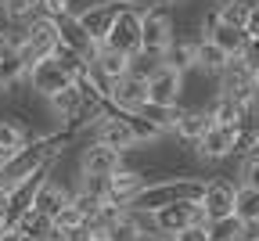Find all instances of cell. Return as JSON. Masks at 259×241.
I'll use <instances>...</instances> for the list:
<instances>
[{
  "mask_svg": "<svg viewBox=\"0 0 259 241\" xmlns=\"http://www.w3.org/2000/svg\"><path fill=\"white\" fill-rule=\"evenodd\" d=\"M25 76H29V83H32V90L36 94H44L47 101L54 97V94H61V90H69V87H76L69 76L58 68V61L54 58H47V61H36L32 68H25Z\"/></svg>",
  "mask_w": 259,
  "mask_h": 241,
  "instance_id": "14",
  "label": "cell"
},
{
  "mask_svg": "<svg viewBox=\"0 0 259 241\" xmlns=\"http://www.w3.org/2000/svg\"><path fill=\"white\" fill-rule=\"evenodd\" d=\"M241 61H245V68L255 76L259 72V40H248L245 44V51H241Z\"/></svg>",
  "mask_w": 259,
  "mask_h": 241,
  "instance_id": "29",
  "label": "cell"
},
{
  "mask_svg": "<svg viewBox=\"0 0 259 241\" xmlns=\"http://www.w3.org/2000/svg\"><path fill=\"white\" fill-rule=\"evenodd\" d=\"M166 4H180V0H162V8H166Z\"/></svg>",
  "mask_w": 259,
  "mask_h": 241,
  "instance_id": "37",
  "label": "cell"
},
{
  "mask_svg": "<svg viewBox=\"0 0 259 241\" xmlns=\"http://www.w3.org/2000/svg\"><path fill=\"white\" fill-rule=\"evenodd\" d=\"M61 144H65V133H51V137H36V141H29L18 155H11L4 166H0V187L11 191L22 180H29L40 166L54 162V155L61 151Z\"/></svg>",
  "mask_w": 259,
  "mask_h": 241,
  "instance_id": "1",
  "label": "cell"
},
{
  "mask_svg": "<svg viewBox=\"0 0 259 241\" xmlns=\"http://www.w3.org/2000/svg\"><path fill=\"white\" fill-rule=\"evenodd\" d=\"M227 58L220 47H212L209 40H194V68H205V72H212V76H220L223 68H227Z\"/></svg>",
  "mask_w": 259,
  "mask_h": 241,
  "instance_id": "21",
  "label": "cell"
},
{
  "mask_svg": "<svg viewBox=\"0 0 259 241\" xmlns=\"http://www.w3.org/2000/svg\"><path fill=\"white\" fill-rule=\"evenodd\" d=\"M69 198H72V191H65L54 177H47L40 187H36V194H32V213H40V216H47V220H54L65 205H69Z\"/></svg>",
  "mask_w": 259,
  "mask_h": 241,
  "instance_id": "18",
  "label": "cell"
},
{
  "mask_svg": "<svg viewBox=\"0 0 259 241\" xmlns=\"http://www.w3.org/2000/svg\"><path fill=\"white\" fill-rule=\"evenodd\" d=\"M220 94L223 97H231V101H238L241 108H248L252 101H255V83H252V72L245 68V61L241 58H231L227 61V68L220 72Z\"/></svg>",
  "mask_w": 259,
  "mask_h": 241,
  "instance_id": "11",
  "label": "cell"
},
{
  "mask_svg": "<svg viewBox=\"0 0 259 241\" xmlns=\"http://www.w3.org/2000/svg\"><path fill=\"white\" fill-rule=\"evenodd\" d=\"M44 241H47V237H44Z\"/></svg>",
  "mask_w": 259,
  "mask_h": 241,
  "instance_id": "42",
  "label": "cell"
},
{
  "mask_svg": "<svg viewBox=\"0 0 259 241\" xmlns=\"http://www.w3.org/2000/svg\"><path fill=\"white\" fill-rule=\"evenodd\" d=\"M144 108V76L130 72L122 79H115L105 94V112H119V115H134Z\"/></svg>",
  "mask_w": 259,
  "mask_h": 241,
  "instance_id": "8",
  "label": "cell"
},
{
  "mask_svg": "<svg viewBox=\"0 0 259 241\" xmlns=\"http://www.w3.org/2000/svg\"><path fill=\"white\" fill-rule=\"evenodd\" d=\"M4 209H8V191L0 187V216H4Z\"/></svg>",
  "mask_w": 259,
  "mask_h": 241,
  "instance_id": "33",
  "label": "cell"
},
{
  "mask_svg": "<svg viewBox=\"0 0 259 241\" xmlns=\"http://www.w3.org/2000/svg\"><path fill=\"white\" fill-rule=\"evenodd\" d=\"M122 8H141V4H148V0H119Z\"/></svg>",
  "mask_w": 259,
  "mask_h": 241,
  "instance_id": "34",
  "label": "cell"
},
{
  "mask_svg": "<svg viewBox=\"0 0 259 241\" xmlns=\"http://www.w3.org/2000/svg\"><path fill=\"white\" fill-rule=\"evenodd\" d=\"M245 241H259V237H245Z\"/></svg>",
  "mask_w": 259,
  "mask_h": 241,
  "instance_id": "39",
  "label": "cell"
},
{
  "mask_svg": "<svg viewBox=\"0 0 259 241\" xmlns=\"http://www.w3.org/2000/svg\"><path fill=\"white\" fill-rule=\"evenodd\" d=\"M105 187H108V202L122 209V205H130L148 187V177L141 173V169H115L112 177H105Z\"/></svg>",
  "mask_w": 259,
  "mask_h": 241,
  "instance_id": "15",
  "label": "cell"
},
{
  "mask_svg": "<svg viewBox=\"0 0 259 241\" xmlns=\"http://www.w3.org/2000/svg\"><path fill=\"white\" fill-rule=\"evenodd\" d=\"M194 148H198V158L220 162V158H227V155L241 151V126H209Z\"/></svg>",
  "mask_w": 259,
  "mask_h": 241,
  "instance_id": "9",
  "label": "cell"
},
{
  "mask_svg": "<svg viewBox=\"0 0 259 241\" xmlns=\"http://www.w3.org/2000/svg\"><path fill=\"white\" fill-rule=\"evenodd\" d=\"M122 169V151H112L105 144H87L79 155V173L83 177H112Z\"/></svg>",
  "mask_w": 259,
  "mask_h": 241,
  "instance_id": "16",
  "label": "cell"
},
{
  "mask_svg": "<svg viewBox=\"0 0 259 241\" xmlns=\"http://www.w3.org/2000/svg\"><path fill=\"white\" fill-rule=\"evenodd\" d=\"M212 123H209V112L205 108H187V112H177V119H173V133L177 137H184V141H191V144H198L202 141V133L209 130Z\"/></svg>",
  "mask_w": 259,
  "mask_h": 241,
  "instance_id": "19",
  "label": "cell"
},
{
  "mask_svg": "<svg viewBox=\"0 0 259 241\" xmlns=\"http://www.w3.org/2000/svg\"><path fill=\"white\" fill-rule=\"evenodd\" d=\"M162 61H166L169 68H177V72L184 76L187 68H194V40H187V44H177V40H173V47L162 54Z\"/></svg>",
  "mask_w": 259,
  "mask_h": 241,
  "instance_id": "24",
  "label": "cell"
},
{
  "mask_svg": "<svg viewBox=\"0 0 259 241\" xmlns=\"http://www.w3.org/2000/svg\"><path fill=\"white\" fill-rule=\"evenodd\" d=\"M184 94V76L166 61H155L151 72L144 76V105L151 108H177V101Z\"/></svg>",
  "mask_w": 259,
  "mask_h": 241,
  "instance_id": "5",
  "label": "cell"
},
{
  "mask_svg": "<svg viewBox=\"0 0 259 241\" xmlns=\"http://www.w3.org/2000/svg\"><path fill=\"white\" fill-rule=\"evenodd\" d=\"M151 223H155L158 234L180 237L184 230L205 227V216H202V205H198V202H177V205H166V209L151 213Z\"/></svg>",
  "mask_w": 259,
  "mask_h": 241,
  "instance_id": "7",
  "label": "cell"
},
{
  "mask_svg": "<svg viewBox=\"0 0 259 241\" xmlns=\"http://www.w3.org/2000/svg\"><path fill=\"white\" fill-rule=\"evenodd\" d=\"M0 234H4V223H0Z\"/></svg>",
  "mask_w": 259,
  "mask_h": 241,
  "instance_id": "40",
  "label": "cell"
},
{
  "mask_svg": "<svg viewBox=\"0 0 259 241\" xmlns=\"http://www.w3.org/2000/svg\"><path fill=\"white\" fill-rule=\"evenodd\" d=\"M202 29H205V36H202V40H209L212 47H220L227 58H241V51H245V44H248V36H245L241 29H227V25H216V18H212V15H205Z\"/></svg>",
  "mask_w": 259,
  "mask_h": 241,
  "instance_id": "17",
  "label": "cell"
},
{
  "mask_svg": "<svg viewBox=\"0 0 259 241\" xmlns=\"http://www.w3.org/2000/svg\"><path fill=\"white\" fill-rule=\"evenodd\" d=\"M252 83H255V97H259V72H255V76H252Z\"/></svg>",
  "mask_w": 259,
  "mask_h": 241,
  "instance_id": "35",
  "label": "cell"
},
{
  "mask_svg": "<svg viewBox=\"0 0 259 241\" xmlns=\"http://www.w3.org/2000/svg\"><path fill=\"white\" fill-rule=\"evenodd\" d=\"M177 40V32H173V18H169V8H144L141 11V54H155L162 58Z\"/></svg>",
  "mask_w": 259,
  "mask_h": 241,
  "instance_id": "4",
  "label": "cell"
},
{
  "mask_svg": "<svg viewBox=\"0 0 259 241\" xmlns=\"http://www.w3.org/2000/svg\"><path fill=\"white\" fill-rule=\"evenodd\" d=\"M216 25H227V29H245V18H248V4H241V0H227V4H220L212 11Z\"/></svg>",
  "mask_w": 259,
  "mask_h": 241,
  "instance_id": "23",
  "label": "cell"
},
{
  "mask_svg": "<svg viewBox=\"0 0 259 241\" xmlns=\"http://www.w3.org/2000/svg\"><path fill=\"white\" fill-rule=\"evenodd\" d=\"M22 72H25V68H22L15 47H11V44H0V87H4V83H15Z\"/></svg>",
  "mask_w": 259,
  "mask_h": 241,
  "instance_id": "25",
  "label": "cell"
},
{
  "mask_svg": "<svg viewBox=\"0 0 259 241\" xmlns=\"http://www.w3.org/2000/svg\"><path fill=\"white\" fill-rule=\"evenodd\" d=\"M162 241H177V237H162Z\"/></svg>",
  "mask_w": 259,
  "mask_h": 241,
  "instance_id": "38",
  "label": "cell"
},
{
  "mask_svg": "<svg viewBox=\"0 0 259 241\" xmlns=\"http://www.w3.org/2000/svg\"><path fill=\"white\" fill-rule=\"evenodd\" d=\"M255 4H259V0H255Z\"/></svg>",
  "mask_w": 259,
  "mask_h": 241,
  "instance_id": "41",
  "label": "cell"
},
{
  "mask_svg": "<svg viewBox=\"0 0 259 241\" xmlns=\"http://www.w3.org/2000/svg\"><path fill=\"white\" fill-rule=\"evenodd\" d=\"M241 184L238 187H248V191H259V151H248L245 162H241Z\"/></svg>",
  "mask_w": 259,
  "mask_h": 241,
  "instance_id": "28",
  "label": "cell"
},
{
  "mask_svg": "<svg viewBox=\"0 0 259 241\" xmlns=\"http://www.w3.org/2000/svg\"><path fill=\"white\" fill-rule=\"evenodd\" d=\"M245 36L248 40H259V4H248V18H245Z\"/></svg>",
  "mask_w": 259,
  "mask_h": 241,
  "instance_id": "30",
  "label": "cell"
},
{
  "mask_svg": "<svg viewBox=\"0 0 259 241\" xmlns=\"http://www.w3.org/2000/svg\"><path fill=\"white\" fill-rule=\"evenodd\" d=\"M122 119H126V126H130V130H134V137H137V144L158 141V137L166 133L162 126H155V123H151V119H144V115H122Z\"/></svg>",
  "mask_w": 259,
  "mask_h": 241,
  "instance_id": "26",
  "label": "cell"
},
{
  "mask_svg": "<svg viewBox=\"0 0 259 241\" xmlns=\"http://www.w3.org/2000/svg\"><path fill=\"white\" fill-rule=\"evenodd\" d=\"M177 241H205V230H202V227H194V230H184Z\"/></svg>",
  "mask_w": 259,
  "mask_h": 241,
  "instance_id": "31",
  "label": "cell"
},
{
  "mask_svg": "<svg viewBox=\"0 0 259 241\" xmlns=\"http://www.w3.org/2000/svg\"><path fill=\"white\" fill-rule=\"evenodd\" d=\"M198 205H202L205 223L227 220V216L234 213V184H231V180H223V177L202 184V198H198Z\"/></svg>",
  "mask_w": 259,
  "mask_h": 241,
  "instance_id": "10",
  "label": "cell"
},
{
  "mask_svg": "<svg viewBox=\"0 0 259 241\" xmlns=\"http://www.w3.org/2000/svg\"><path fill=\"white\" fill-rule=\"evenodd\" d=\"M202 198V184L198 180H162V184H148L134 202H130V213H158L166 205H177V202H198Z\"/></svg>",
  "mask_w": 259,
  "mask_h": 241,
  "instance_id": "2",
  "label": "cell"
},
{
  "mask_svg": "<svg viewBox=\"0 0 259 241\" xmlns=\"http://www.w3.org/2000/svg\"><path fill=\"white\" fill-rule=\"evenodd\" d=\"M94 144H105L112 151H130V148H137V137L119 112H105L94 126Z\"/></svg>",
  "mask_w": 259,
  "mask_h": 241,
  "instance_id": "12",
  "label": "cell"
},
{
  "mask_svg": "<svg viewBox=\"0 0 259 241\" xmlns=\"http://www.w3.org/2000/svg\"><path fill=\"white\" fill-rule=\"evenodd\" d=\"M252 151H259V133H255V144H252Z\"/></svg>",
  "mask_w": 259,
  "mask_h": 241,
  "instance_id": "36",
  "label": "cell"
},
{
  "mask_svg": "<svg viewBox=\"0 0 259 241\" xmlns=\"http://www.w3.org/2000/svg\"><path fill=\"white\" fill-rule=\"evenodd\" d=\"M119 11H122L119 0H108V4H94L90 11L76 15V22H79L83 36H87L94 47H105V36H108V29H112V22H115Z\"/></svg>",
  "mask_w": 259,
  "mask_h": 241,
  "instance_id": "13",
  "label": "cell"
},
{
  "mask_svg": "<svg viewBox=\"0 0 259 241\" xmlns=\"http://www.w3.org/2000/svg\"><path fill=\"white\" fill-rule=\"evenodd\" d=\"M105 47L115 51V54H126V58H141V11L137 8H122L105 36Z\"/></svg>",
  "mask_w": 259,
  "mask_h": 241,
  "instance_id": "6",
  "label": "cell"
},
{
  "mask_svg": "<svg viewBox=\"0 0 259 241\" xmlns=\"http://www.w3.org/2000/svg\"><path fill=\"white\" fill-rule=\"evenodd\" d=\"M205 241H245L248 237V227L238 223L234 216H227V220H216V223H205Z\"/></svg>",
  "mask_w": 259,
  "mask_h": 241,
  "instance_id": "22",
  "label": "cell"
},
{
  "mask_svg": "<svg viewBox=\"0 0 259 241\" xmlns=\"http://www.w3.org/2000/svg\"><path fill=\"white\" fill-rule=\"evenodd\" d=\"M238 223H245L248 230L259 227V191H248V187H234V213H231Z\"/></svg>",
  "mask_w": 259,
  "mask_h": 241,
  "instance_id": "20",
  "label": "cell"
},
{
  "mask_svg": "<svg viewBox=\"0 0 259 241\" xmlns=\"http://www.w3.org/2000/svg\"><path fill=\"white\" fill-rule=\"evenodd\" d=\"M0 241H25L18 230H4V234H0Z\"/></svg>",
  "mask_w": 259,
  "mask_h": 241,
  "instance_id": "32",
  "label": "cell"
},
{
  "mask_svg": "<svg viewBox=\"0 0 259 241\" xmlns=\"http://www.w3.org/2000/svg\"><path fill=\"white\" fill-rule=\"evenodd\" d=\"M15 47V54H18V61H22V68H32L36 61H47L54 51H58V32H54V22L51 18H32V25L25 29V36L18 40V44H11Z\"/></svg>",
  "mask_w": 259,
  "mask_h": 241,
  "instance_id": "3",
  "label": "cell"
},
{
  "mask_svg": "<svg viewBox=\"0 0 259 241\" xmlns=\"http://www.w3.org/2000/svg\"><path fill=\"white\" fill-rule=\"evenodd\" d=\"M4 15L11 22H32L40 18V0H4Z\"/></svg>",
  "mask_w": 259,
  "mask_h": 241,
  "instance_id": "27",
  "label": "cell"
}]
</instances>
